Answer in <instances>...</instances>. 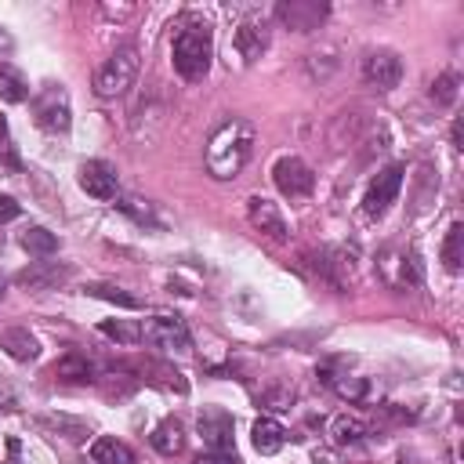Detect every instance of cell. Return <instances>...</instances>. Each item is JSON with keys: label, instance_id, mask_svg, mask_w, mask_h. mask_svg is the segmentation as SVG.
Returning <instances> with one entry per match:
<instances>
[{"label": "cell", "instance_id": "obj_1", "mask_svg": "<svg viewBox=\"0 0 464 464\" xmlns=\"http://www.w3.org/2000/svg\"><path fill=\"white\" fill-rule=\"evenodd\" d=\"M254 153V127L243 117H229L207 142V171L218 181L236 178Z\"/></svg>", "mask_w": 464, "mask_h": 464}, {"label": "cell", "instance_id": "obj_2", "mask_svg": "<svg viewBox=\"0 0 464 464\" xmlns=\"http://www.w3.org/2000/svg\"><path fill=\"white\" fill-rule=\"evenodd\" d=\"M211 30L207 22H189V26H181L178 37H174V48H171V62H174V73L181 80H204L211 73Z\"/></svg>", "mask_w": 464, "mask_h": 464}, {"label": "cell", "instance_id": "obj_3", "mask_svg": "<svg viewBox=\"0 0 464 464\" xmlns=\"http://www.w3.org/2000/svg\"><path fill=\"white\" fill-rule=\"evenodd\" d=\"M138 48L135 44H120L95 73V95L99 99H120L135 87V76H138Z\"/></svg>", "mask_w": 464, "mask_h": 464}, {"label": "cell", "instance_id": "obj_4", "mask_svg": "<svg viewBox=\"0 0 464 464\" xmlns=\"http://www.w3.org/2000/svg\"><path fill=\"white\" fill-rule=\"evenodd\" d=\"M403 178H407V167L403 163H392V167H385L374 181H370V189H366V197H363V214L366 218H385L389 214V207L399 200V189H403Z\"/></svg>", "mask_w": 464, "mask_h": 464}, {"label": "cell", "instance_id": "obj_5", "mask_svg": "<svg viewBox=\"0 0 464 464\" xmlns=\"http://www.w3.org/2000/svg\"><path fill=\"white\" fill-rule=\"evenodd\" d=\"M272 181H276V189H280L287 200H305L312 189H316V174L305 160L298 156H280L272 167Z\"/></svg>", "mask_w": 464, "mask_h": 464}, {"label": "cell", "instance_id": "obj_6", "mask_svg": "<svg viewBox=\"0 0 464 464\" xmlns=\"http://www.w3.org/2000/svg\"><path fill=\"white\" fill-rule=\"evenodd\" d=\"M33 117L51 135L69 131V95H66L62 83H44L40 87V95L33 99Z\"/></svg>", "mask_w": 464, "mask_h": 464}, {"label": "cell", "instance_id": "obj_7", "mask_svg": "<svg viewBox=\"0 0 464 464\" xmlns=\"http://www.w3.org/2000/svg\"><path fill=\"white\" fill-rule=\"evenodd\" d=\"M359 73H363V80H366L370 87L392 91V87H399V80H403V58H399L392 48H374V51L363 55Z\"/></svg>", "mask_w": 464, "mask_h": 464}, {"label": "cell", "instance_id": "obj_8", "mask_svg": "<svg viewBox=\"0 0 464 464\" xmlns=\"http://www.w3.org/2000/svg\"><path fill=\"white\" fill-rule=\"evenodd\" d=\"M327 15H330V4H323V0H280V4H276V19L294 33L320 30Z\"/></svg>", "mask_w": 464, "mask_h": 464}, {"label": "cell", "instance_id": "obj_9", "mask_svg": "<svg viewBox=\"0 0 464 464\" xmlns=\"http://www.w3.org/2000/svg\"><path fill=\"white\" fill-rule=\"evenodd\" d=\"M197 425H200L204 446H207L211 453L236 460V446H232V417H229L225 410H218V407H207V410L200 414V421H197Z\"/></svg>", "mask_w": 464, "mask_h": 464}, {"label": "cell", "instance_id": "obj_10", "mask_svg": "<svg viewBox=\"0 0 464 464\" xmlns=\"http://www.w3.org/2000/svg\"><path fill=\"white\" fill-rule=\"evenodd\" d=\"M142 337L163 352H189L193 337H189V327H185L178 316H153L145 327H142Z\"/></svg>", "mask_w": 464, "mask_h": 464}, {"label": "cell", "instance_id": "obj_11", "mask_svg": "<svg viewBox=\"0 0 464 464\" xmlns=\"http://www.w3.org/2000/svg\"><path fill=\"white\" fill-rule=\"evenodd\" d=\"M76 181H80V189H83L91 200H117V193H120L117 167L106 163V160H87V163H80Z\"/></svg>", "mask_w": 464, "mask_h": 464}, {"label": "cell", "instance_id": "obj_12", "mask_svg": "<svg viewBox=\"0 0 464 464\" xmlns=\"http://www.w3.org/2000/svg\"><path fill=\"white\" fill-rule=\"evenodd\" d=\"M378 272H381V280L396 291H407V287H417L421 284V268L414 261V254L407 250H385L378 254Z\"/></svg>", "mask_w": 464, "mask_h": 464}, {"label": "cell", "instance_id": "obj_13", "mask_svg": "<svg viewBox=\"0 0 464 464\" xmlns=\"http://www.w3.org/2000/svg\"><path fill=\"white\" fill-rule=\"evenodd\" d=\"M268 40H272V30H268V19H261V15H247V19L240 22L236 37H232V44H236V51H240V58H243L247 66L265 55Z\"/></svg>", "mask_w": 464, "mask_h": 464}, {"label": "cell", "instance_id": "obj_14", "mask_svg": "<svg viewBox=\"0 0 464 464\" xmlns=\"http://www.w3.org/2000/svg\"><path fill=\"white\" fill-rule=\"evenodd\" d=\"M247 218H250V225H254L258 232H265L268 240L287 243L291 229H287V222H284L280 207H276L272 200H265V197H250V200H247Z\"/></svg>", "mask_w": 464, "mask_h": 464}, {"label": "cell", "instance_id": "obj_15", "mask_svg": "<svg viewBox=\"0 0 464 464\" xmlns=\"http://www.w3.org/2000/svg\"><path fill=\"white\" fill-rule=\"evenodd\" d=\"M69 276H73V268H69V265H58V261H37V265H30V268H22V272L15 276V284H19V287H26V291H51V287L66 284Z\"/></svg>", "mask_w": 464, "mask_h": 464}, {"label": "cell", "instance_id": "obj_16", "mask_svg": "<svg viewBox=\"0 0 464 464\" xmlns=\"http://www.w3.org/2000/svg\"><path fill=\"white\" fill-rule=\"evenodd\" d=\"M0 348H4L12 359H19V363H33L40 355V341L26 327H4L0 330Z\"/></svg>", "mask_w": 464, "mask_h": 464}, {"label": "cell", "instance_id": "obj_17", "mask_svg": "<svg viewBox=\"0 0 464 464\" xmlns=\"http://www.w3.org/2000/svg\"><path fill=\"white\" fill-rule=\"evenodd\" d=\"M51 374L58 381H76V385H87V381H95V363H91L83 352H66L55 366H51Z\"/></svg>", "mask_w": 464, "mask_h": 464}, {"label": "cell", "instance_id": "obj_18", "mask_svg": "<svg viewBox=\"0 0 464 464\" xmlns=\"http://www.w3.org/2000/svg\"><path fill=\"white\" fill-rule=\"evenodd\" d=\"M287 442V428L280 421H272V417H258L254 421V450L272 457V453H280Z\"/></svg>", "mask_w": 464, "mask_h": 464}, {"label": "cell", "instance_id": "obj_19", "mask_svg": "<svg viewBox=\"0 0 464 464\" xmlns=\"http://www.w3.org/2000/svg\"><path fill=\"white\" fill-rule=\"evenodd\" d=\"M26 99H30V83H26V76H22L12 62H0V102L19 106V102H26Z\"/></svg>", "mask_w": 464, "mask_h": 464}, {"label": "cell", "instance_id": "obj_20", "mask_svg": "<svg viewBox=\"0 0 464 464\" xmlns=\"http://www.w3.org/2000/svg\"><path fill=\"white\" fill-rule=\"evenodd\" d=\"M91 460L95 464H135V450L120 439L102 435V439H95V446H91Z\"/></svg>", "mask_w": 464, "mask_h": 464}, {"label": "cell", "instance_id": "obj_21", "mask_svg": "<svg viewBox=\"0 0 464 464\" xmlns=\"http://www.w3.org/2000/svg\"><path fill=\"white\" fill-rule=\"evenodd\" d=\"M149 442H153V450H160L163 457H174V453H181V450H185L181 425H178V421H160V425L153 428Z\"/></svg>", "mask_w": 464, "mask_h": 464}, {"label": "cell", "instance_id": "obj_22", "mask_svg": "<svg viewBox=\"0 0 464 464\" xmlns=\"http://www.w3.org/2000/svg\"><path fill=\"white\" fill-rule=\"evenodd\" d=\"M37 425H40V428H48V432H55V435H62V439H73V442H83V439L91 435V428H87L83 421H76V417H66V414L37 417Z\"/></svg>", "mask_w": 464, "mask_h": 464}, {"label": "cell", "instance_id": "obj_23", "mask_svg": "<svg viewBox=\"0 0 464 464\" xmlns=\"http://www.w3.org/2000/svg\"><path fill=\"white\" fill-rule=\"evenodd\" d=\"M19 243H22V250H30L33 258H51V254L58 250V236H55V232H48V229H40V225L26 229Z\"/></svg>", "mask_w": 464, "mask_h": 464}, {"label": "cell", "instance_id": "obj_24", "mask_svg": "<svg viewBox=\"0 0 464 464\" xmlns=\"http://www.w3.org/2000/svg\"><path fill=\"white\" fill-rule=\"evenodd\" d=\"M366 435V425L359 421V417H352V414H337L334 421H330V439L337 442V446H352V442H359Z\"/></svg>", "mask_w": 464, "mask_h": 464}, {"label": "cell", "instance_id": "obj_25", "mask_svg": "<svg viewBox=\"0 0 464 464\" xmlns=\"http://www.w3.org/2000/svg\"><path fill=\"white\" fill-rule=\"evenodd\" d=\"M460 261H464V225L453 222L450 232H446V240H442V265H446L450 272H457Z\"/></svg>", "mask_w": 464, "mask_h": 464}, {"label": "cell", "instance_id": "obj_26", "mask_svg": "<svg viewBox=\"0 0 464 464\" xmlns=\"http://www.w3.org/2000/svg\"><path fill=\"white\" fill-rule=\"evenodd\" d=\"M428 95H432V102L435 106H453L457 102V95H460V76L457 73H442V76H435V83H432V91H428Z\"/></svg>", "mask_w": 464, "mask_h": 464}, {"label": "cell", "instance_id": "obj_27", "mask_svg": "<svg viewBox=\"0 0 464 464\" xmlns=\"http://www.w3.org/2000/svg\"><path fill=\"white\" fill-rule=\"evenodd\" d=\"M99 330H102L106 337L120 341V345H138V341H142V327H135V323H124V320H106Z\"/></svg>", "mask_w": 464, "mask_h": 464}, {"label": "cell", "instance_id": "obj_28", "mask_svg": "<svg viewBox=\"0 0 464 464\" xmlns=\"http://www.w3.org/2000/svg\"><path fill=\"white\" fill-rule=\"evenodd\" d=\"M87 294H91V298H102V302H113V305H120V309H138V305H142L138 298L124 294L120 287H106V284H95V287H87Z\"/></svg>", "mask_w": 464, "mask_h": 464}, {"label": "cell", "instance_id": "obj_29", "mask_svg": "<svg viewBox=\"0 0 464 464\" xmlns=\"http://www.w3.org/2000/svg\"><path fill=\"white\" fill-rule=\"evenodd\" d=\"M117 207H120L124 214H131L138 225H156V218H153V207H149L145 200H135V197H127V200H117Z\"/></svg>", "mask_w": 464, "mask_h": 464}, {"label": "cell", "instance_id": "obj_30", "mask_svg": "<svg viewBox=\"0 0 464 464\" xmlns=\"http://www.w3.org/2000/svg\"><path fill=\"white\" fill-rule=\"evenodd\" d=\"M334 389L345 396V399H352V403H359L363 396H366V381L363 378H348V381H334Z\"/></svg>", "mask_w": 464, "mask_h": 464}, {"label": "cell", "instance_id": "obj_31", "mask_svg": "<svg viewBox=\"0 0 464 464\" xmlns=\"http://www.w3.org/2000/svg\"><path fill=\"white\" fill-rule=\"evenodd\" d=\"M19 218V204L12 197H0V225L4 222H15Z\"/></svg>", "mask_w": 464, "mask_h": 464}, {"label": "cell", "instance_id": "obj_32", "mask_svg": "<svg viewBox=\"0 0 464 464\" xmlns=\"http://www.w3.org/2000/svg\"><path fill=\"white\" fill-rule=\"evenodd\" d=\"M8 464H19V439H8Z\"/></svg>", "mask_w": 464, "mask_h": 464}, {"label": "cell", "instance_id": "obj_33", "mask_svg": "<svg viewBox=\"0 0 464 464\" xmlns=\"http://www.w3.org/2000/svg\"><path fill=\"white\" fill-rule=\"evenodd\" d=\"M0 298H4V276H0Z\"/></svg>", "mask_w": 464, "mask_h": 464}]
</instances>
